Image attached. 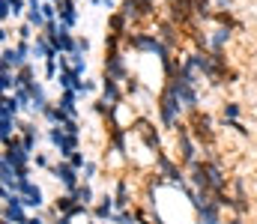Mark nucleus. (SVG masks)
Segmentation results:
<instances>
[{
	"label": "nucleus",
	"mask_w": 257,
	"mask_h": 224,
	"mask_svg": "<svg viewBox=\"0 0 257 224\" xmlns=\"http://www.w3.org/2000/svg\"><path fill=\"white\" fill-rule=\"evenodd\" d=\"M156 114H159V123H162V129H168V132H174L183 120H186V105L180 102V96L165 84L162 87V93L156 96Z\"/></svg>",
	"instance_id": "f257e3e1"
},
{
	"label": "nucleus",
	"mask_w": 257,
	"mask_h": 224,
	"mask_svg": "<svg viewBox=\"0 0 257 224\" xmlns=\"http://www.w3.org/2000/svg\"><path fill=\"white\" fill-rule=\"evenodd\" d=\"M186 123H189V129H192L194 141L200 144V147H209L212 144V138H215V117L212 114H206V111H189L186 114Z\"/></svg>",
	"instance_id": "f03ea898"
},
{
	"label": "nucleus",
	"mask_w": 257,
	"mask_h": 224,
	"mask_svg": "<svg viewBox=\"0 0 257 224\" xmlns=\"http://www.w3.org/2000/svg\"><path fill=\"white\" fill-rule=\"evenodd\" d=\"M57 182H60V188H63L66 194H72L81 182H84V176H81V170L78 167H72V161H63V158H57V164L48 170Z\"/></svg>",
	"instance_id": "7ed1b4c3"
},
{
	"label": "nucleus",
	"mask_w": 257,
	"mask_h": 224,
	"mask_svg": "<svg viewBox=\"0 0 257 224\" xmlns=\"http://www.w3.org/2000/svg\"><path fill=\"white\" fill-rule=\"evenodd\" d=\"M18 194L24 197V206L27 209H33V212H42L45 209V191H42V185L39 182H33V179H24L21 185H18Z\"/></svg>",
	"instance_id": "20e7f679"
},
{
	"label": "nucleus",
	"mask_w": 257,
	"mask_h": 224,
	"mask_svg": "<svg viewBox=\"0 0 257 224\" xmlns=\"http://www.w3.org/2000/svg\"><path fill=\"white\" fill-rule=\"evenodd\" d=\"M105 75L117 78L120 84H126L128 78H132L128 63H126V54H123V51H108V54H105Z\"/></svg>",
	"instance_id": "39448f33"
},
{
	"label": "nucleus",
	"mask_w": 257,
	"mask_h": 224,
	"mask_svg": "<svg viewBox=\"0 0 257 224\" xmlns=\"http://www.w3.org/2000/svg\"><path fill=\"white\" fill-rule=\"evenodd\" d=\"M27 63H30V60H27V57H24V54H21V51H18L15 45H12V48H9V45H3V57H0V72H6V69H9V72H18V69H24Z\"/></svg>",
	"instance_id": "423d86ee"
},
{
	"label": "nucleus",
	"mask_w": 257,
	"mask_h": 224,
	"mask_svg": "<svg viewBox=\"0 0 257 224\" xmlns=\"http://www.w3.org/2000/svg\"><path fill=\"white\" fill-rule=\"evenodd\" d=\"M99 84H102V96H105L108 102H114V105L126 102V90L120 87V81H117V78H111V75H102V78H99Z\"/></svg>",
	"instance_id": "0eeeda50"
},
{
	"label": "nucleus",
	"mask_w": 257,
	"mask_h": 224,
	"mask_svg": "<svg viewBox=\"0 0 257 224\" xmlns=\"http://www.w3.org/2000/svg\"><path fill=\"white\" fill-rule=\"evenodd\" d=\"M117 212V203H114V194H102L99 200H96V206H93V218L96 221H111V215Z\"/></svg>",
	"instance_id": "6e6552de"
},
{
	"label": "nucleus",
	"mask_w": 257,
	"mask_h": 224,
	"mask_svg": "<svg viewBox=\"0 0 257 224\" xmlns=\"http://www.w3.org/2000/svg\"><path fill=\"white\" fill-rule=\"evenodd\" d=\"M227 42H230V27H224V24H215V27H212V33H209V51H218V54H224Z\"/></svg>",
	"instance_id": "1a4fd4ad"
},
{
	"label": "nucleus",
	"mask_w": 257,
	"mask_h": 224,
	"mask_svg": "<svg viewBox=\"0 0 257 224\" xmlns=\"http://www.w3.org/2000/svg\"><path fill=\"white\" fill-rule=\"evenodd\" d=\"M57 9H60V18H57V21H60L63 27H69V30H75V27H78V18H81L78 9H75V0H60Z\"/></svg>",
	"instance_id": "9d476101"
},
{
	"label": "nucleus",
	"mask_w": 257,
	"mask_h": 224,
	"mask_svg": "<svg viewBox=\"0 0 257 224\" xmlns=\"http://www.w3.org/2000/svg\"><path fill=\"white\" fill-rule=\"evenodd\" d=\"M51 206H54L60 215H69V218H72V215L81 209V203L75 200V194H66V191H60V194L54 197V203H51Z\"/></svg>",
	"instance_id": "9b49d317"
},
{
	"label": "nucleus",
	"mask_w": 257,
	"mask_h": 224,
	"mask_svg": "<svg viewBox=\"0 0 257 224\" xmlns=\"http://www.w3.org/2000/svg\"><path fill=\"white\" fill-rule=\"evenodd\" d=\"M18 135H21L24 147L30 149V152H36V144H39V132H36V123H30V120H21V123H18Z\"/></svg>",
	"instance_id": "f8f14e48"
},
{
	"label": "nucleus",
	"mask_w": 257,
	"mask_h": 224,
	"mask_svg": "<svg viewBox=\"0 0 257 224\" xmlns=\"http://www.w3.org/2000/svg\"><path fill=\"white\" fill-rule=\"evenodd\" d=\"M33 57H42V60L57 57V48L51 45V39L45 33H36V39H33Z\"/></svg>",
	"instance_id": "ddd939ff"
},
{
	"label": "nucleus",
	"mask_w": 257,
	"mask_h": 224,
	"mask_svg": "<svg viewBox=\"0 0 257 224\" xmlns=\"http://www.w3.org/2000/svg\"><path fill=\"white\" fill-rule=\"evenodd\" d=\"M57 105L63 108L69 117H75V120L81 117V114H78V93H75V90H60V99H57Z\"/></svg>",
	"instance_id": "4468645a"
},
{
	"label": "nucleus",
	"mask_w": 257,
	"mask_h": 224,
	"mask_svg": "<svg viewBox=\"0 0 257 224\" xmlns=\"http://www.w3.org/2000/svg\"><path fill=\"white\" fill-rule=\"evenodd\" d=\"M72 194H75V200L81 206H96V188H93V182H81Z\"/></svg>",
	"instance_id": "2eb2a0df"
},
{
	"label": "nucleus",
	"mask_w": 257,
	"mask_h": 224,
	"mask_svg": "<svg viewBox=\"0 0 257 224\" xmlns=\"http://www.w3.org/2000/svg\"><path fill=\"white\" fill-rule=\"evenodd\" d=\"M239 117H242V105H239V102H224V105H221V126L239 123Z\"/></svg>",
	"instance_id": "dca6fc26"
},
{
	"label": "nucleus",
	"mask_w": 257,
	"mask_h": 224,
	"mask_svg": "<svg viewBox=\"0 0 257 224\" xmlns=\"http://www.w3.org/2000/svg\"><path fill=\"white\" fill-rule=\"evenodd\" d=\"M78 81H81V75L75 72V69H60V75H57V81H54V84H57L60 90H75V84H78Z\"/></svg>",
	"instance_id": "f3484780"
},
{
	"label": "nucleus",
	"mask_w": 257,
	"mask_h": 224,
	"mask_svg": "<svg viewBox=\"0 0 257 224\" xmlns=\"http://www.w3.org/2000/svg\"><path fill=\"white\" fill-rule=\"evenodd\" d=\"M18 111H24V108H21V102H18L12 93H3V102H0V114H12V117H18Z\"/></svg>",
	"instance_id": "a211bd4d"
},
{
	"label": "nucleus",
	"mask_w": 257,
	"mask_h": 224,
	"mask_svg": "<svg viewBox=\"0 0 257 224\" xmlns=\"http://www.w3.org/2000/svg\"><path fill=\"white\" fill-rule=\"evenodd\" d=\"M18 87H30L33 81H36V69H33V63H27L24 69H18Z\"/></svg>",
	"instance_id": "6ab92c4d"
},
{
	"label": "nucleus",
	"mask_w": 257,
	"mask_h": 224,
	"mask_svg": "<svg viewBox=\"0 0 257 224\" xmlns=\"http://www.w3.org/2000/svg\"><path fill=\"white\" fill-rule=\"evenodd\" d=\"M111 224H138L135 209H117V212L111 215Z\"/></svg>",
	"instance_id": "aec40b11"
},
{
	"label": "nucleus",
	"mask_w": 257,
	"mask_h": 224,
	"mask_svg": "<svg viewBox=\"0 0 257 224\" xmlns=\"http://www.w3.org/2000/svg\"><path fill=\"white\" fill-rule=\"evenodd\" d=\"M42 15H45V21L51 24V21H57L60 18V9H57V3H51V0H42Z\"/></svg>",
	"instance_id": "412c9836"
},
{
	"label": "nucleus",
	"mask_w": 257,
	"mask_h": 224,
	"mask_svg": "<svg viewBox=\"0 0 257 224\" xmlns=\"http://www.w3.org/2000/svg\"><path fill=\"white\" fill-rule=\"evenodd\" d=\"M57 75H60V63H57V57L45 60V81H57Z\"/></svg>",
	"instance_id": "4be33fe9"
},
{
	"label": "nucleus",
	"mask_w": 257,
	"mask_h": 224,
	"mask_svg": "<svg viewBox=\"0 0 257 224\" xmlns=\"http://www.w3.org/2000/svg\"><path fill=\"white\" fill-rule=\"evenodd\" d=\"M15 33H18V42H30V39H36V33H33V27H30L27 21H24V24H18V30H15Z\"/></svg>",
	"instance_id": "5701e85b"
},
{
	"label": "nucleus",
	"mask_w": 257,
	"mask_h": 224,
	"mask_svg": "<svg viewBox=\"0 0 257 224\" xmlns=\"http://www.w3.org/2000/svg\"><path fill=\"white\" fill-rule=\"evenodd\" d=\"M96 173H99V164H96V161L90 158V161L84 164V170H81V176H84V182H93V179H96Z\"/></svg>",
	"instance_id": "b1692460"
},
{
	"label": "nucleus",
	"mask_w": 257,
	"mask_h": 224,
	"mask_svg": "<svg viewBox=\"0 0 257 224\" xmlns=\"http://www.w3.org/2000/svg\"><path fill=\"white\" fill-rule=\"evenodd\" d=\"M33 164H36V167H42V170H51V167H54V164H51V158H48L45 152H33Z\"/></svg>",
	"instance_id": "393cba45"
},
{
	"label": "nucleus",
	"mask_w": 257,
	"mask_h": 224,
	"mask_svg": "<svg viewBox=\"0 0 257 224\" xmlns=\"http://www.w3.org/2000/svg\"><path fill=\"white\" fill-rule=\"evenodd\" d=\"M69 161H72V167H78V170H84V164H87V161H90V158H87V155H84V152H81V149H75V152H72V158H69Z\"/></svg>",
	"instance_id": "a878e982"
},
{
	"label": "nucleus",
	"mask_w": 257,
	"mask_h": 224,
	"mask_svg": "<svg viewBox=\"0 0 257 224\" xmlns=\"http://www.w3.org/2000/svg\"><path fill=\"white\" fill-rule=\"evenodd\" d=\"M63 129H66V135H75V138H81V123H78V120H69Z\"/></svg>",
	"instance_id": "bb28decb"
},
{
	"label": "nucleus",
	"mask_w": 257,
	"mask_h": 224,
	"mask_svg": "<svg viewBox=\"0 0 257 224\" xmlns=\"http://www.w3.org/2000/svg\"><path fill=\"white\" fill-rule=\"evenodd\" d=\"M78 51H81V54L90 51V39H87V36H78Z\"/></svg>",
	"instance_id": "cd10ccee"
},
{
	"label": "nucleus",
	"mask_w": 257,
	"mask_h": 224,
	"mask_svg": "<svg viewBox=\"0 0 257 224\" xmlns=\"http://www.w3.org/2000/svg\"><path fill=\"white\" fill-rule=\"evenodd\" d=\"M87 224H99V221H96V218H90V221H87Z\"/></svg>",
	"instance_id": "c85d7f7f"
},
{
	"label": "nucleus",
	"mask_w": 257,
	"mask_h": 224,
	"mask_svg": "<svg viewBox=\"0 0 257 224\" xmlns=\"http://www.w3.org/2000/svg\"><path fill=\"white\" fill-rule=\"evenodd\" d=\"M3 224H12V221H3Z\"/></svg>",
	"instance_id": "c756f323"
}]
</instances>
